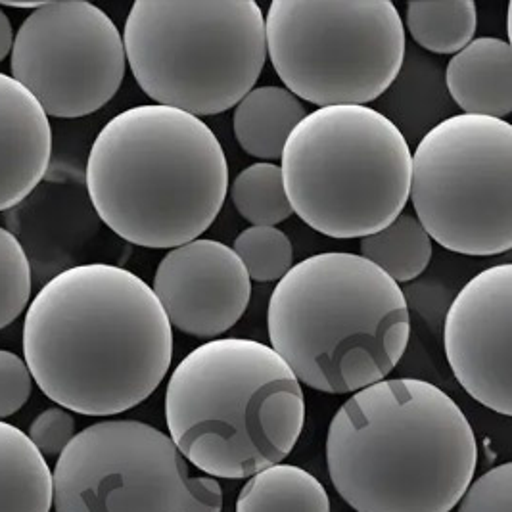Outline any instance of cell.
<instances>
[{"label":"cell","instance_id":"cell-2","mask_svg":"<svg viewBox=\"0 0 512 512\" xmlns=\"http://www.w3.org/2000/svg\"><path fill=\"white\" fill-rule=\"evenodd\" d=\"M478 465L463 409L419 378H392L355 392L326 434V466L357 512H449Z\"/></svg>","mask_w":512,"mask_h":512},{"label":"cell","instance_id":"cell-5","mask_svg":"<svg viewBox=\"0 0 512 512\" xmlns=\"http://www.w3.org/2000/svg\"><path fill=\"white\" fill-rule=\"evenodd\" d=\"M165 422L190 465L211 478H252L296 447L305 397L271 346L217 338L175 367L165 390Z\"/></svg>","mask_w":512,"mask_h":512},{"label":"cell","instance_id":"cell-22","mask_svg":"<svg viewBox=\"0 0 512 512\" xmlns=\"http://www.w3.org/2000/svg\"><path fill=\"white\" fill-rule=\"evenodd\" d=\"M233 252L250 280L279 282L294 267V248L277 227H250L236 236Z\"/></svg>","mask_w":512,"mask_h":512},{"label":"cell","instance_id":"cell-18","mask_svg":"<svg viewBox=\"0 0 512 512\" xmlns=\"http://www.w3.org/2000/svg\"><path fill=\"white\" fill-rule=\"evenodd\" d=\"M236 512H330V499L325 486L307 470L273 465L240 489Z\"/></svg>","mask_w":512,"mask_h":512},{"label":"cell","instance_id":"cell-13","mask_svg":"<svg viewBox=\"0 0 512 512\" xmlns=\"http://www.w3.org/2000/svg\"><path fill=\"white\" fill-rule=\"evenodd\" d=\"M152 290L171 328L194 338H217L246 313L252 280L233 248L196 238L163 256Z\"/></svg>","mask_w":512,"mask_h":512},{"label":"cell","instance_id":"cell-9","mask_svg":"<svg viewBox=\"0 0 512 512\" xmlns=\"http://www.w3.org/2000/svg\"><path fill=\"white\" fill-rule=\"evenodd\" d=\"M409 200L442 248L488 257L512 248V127L505 119L447 117L411 152Z\"/></svg>","mask_w":512,"mask_h":512},{"label":"cell","instance_id":"cell-6","mask_svg":"<svg viewBox=\"0 0 512 512\" xmlns=\"http://www.w3.org/2000/svg\"><path fill=\"white\" fill-rule=\"evenodd\" d=\"M292 211L330 238L386 229L409 200L411 148L390 117L367 106H326L303 117L282 148Z\"/></svg>","mask_w":512,"mask_h":512},{"label":"cell","instance_id":"cell-11","mask_svg":"<svg viewBox=\"0 0 512 512\" xmlns=\"http://www.w3.org/2000/svg\"><path fill=\"white\" fill-rule=\"evenodd\" d=\"M12 79L47 116H91L116 96L127 68L112 18L83 0L41 2L12 45Z\"/></svg>","mask_w":512,"mask_h":512},{"label":"cell","instance_id":"cell-23","mask_svg":"<svg viewBox=\"0 0 512 512\" xmlns=\"http://www.w3.org/2000/svg\"><path fill=\"white\" fill-rule=\"evenodd\" d=\"M31 265L20 240L0 227V330L12 325L29 305Z\"/></svg>","mask_w":512,"mask_h":512},{"label":"cell","instance_id":"cell-1","mask_svg":"<svg viewBox=\"0 0 512 512\" xmlns=\"http://www.w3.org/2000/svg\"><path fill=\"white\" fill-rule=\"evenodd\" d=\"M173 359V328L135 273L87 263L27 305L24 361L41 392L85 417L121 415L152 396Z\"/></svg>","mask_w":512,"mask_h":512},{"label":"cell","instance_id":"cell-27","mask_svg":"<svg viewBox=\"0 0 512 512\" xmlns=\"http://www.w3.org/2000/svg\"><path fill=\"white\" fill-rule=\"evenodd\" d=\"M12 45H14L12 24H10L8 16L0 10V62L12 52Z\"/></svg>","mask_w":512,"mask_h":512},{"label":"cell","instance_id":"cell-8","mask_svg":"<svg viewBox=\"0 0 512 512\" xmlns=\"http://www.w3.org/2000/svg\"><path fill=\"white\" fill-rule=\"evenodd\" d=\"M267 54L284 89L319 108L367 106L405 60V25L390 0H273Z\"/></svg>","mask_w":512,"mask_h":512},{"label":"cell","instance_id":"cell-21","mask_svg":"<svg viewBox=\"0 0 512 512\" xmlns=\"http://www.w3.org/2000/svg\"><path fill=\"white\" fill-rule=\"evenodd\" d=\"M231 198L252 227H277L294 213L277 163L257 162L242 169L231 185Z\"/></svg>","mask_w":512,"mask_h":512},{"label":"cell","instance_id":"cell-26","mask_svg":"<svg viewBox=\"0 0 512 512\" xmlns=\"http://www.w3.org/2000/svg\"><path fill=\"white\" fill-rule=\"evenodd\" d=\"M33 392V376L24 359L12 351L0 350V419L16 415Z\"/></svg>","mask_w":512,"mask_h":512},{"label":"cell","instance_id":"cell-14","mask_svg":"<svg viewBox=\"0 0 512 512\" xmlns=\"http://www.w3.org/2000/svg\"><path fill=\"white\" fill-rule=\"evenodd\" d=\"M52 129L41 104L0 73V211L24 202L47 175Z\"/></svg>","mask_w":512,"mask_h":512},{"label":"cell","instance_id":"cell-10","mask_svg":"<svg viewBox=\"0 0 512 512\" xmlns=\"http://www.w3.org/2000/svg\"><path fill=\"white\" fill-rule=\"evenodd\" d=\"M56 512H221L217 480L190 476L187 459L162 430L139 420L87 426L52 472Z\"/></svg>","mask_w":512,"mask_h":512},{"label":"cell","instance_id":"cell-16","mask_svg":"<svg viewBox=\"0 0 512 512\" xmlns=\"http://www.w3.org/2000/svg\"><path fill=\"white\" fill-rule=\"evenodd\" d=\"M305 116L302 100L284 87H254L234 106V137L246 154L273 163Z\"/></svg>","mask_w":512,"mask_h":512},{"label":"cell","instance_id":"cell-7","mask_svg":"<svg viewBox=\"0 0 512 512\" xmlns=\"http://www.w3.org/2000/svg\"><path fill=\"white\" fill-rule=\"evenodd\" d=\"M121 37L146 96L194 117L234 108L267 60L254 0H137Z\"/></svg>","mask_w":512,"mask_h":512},{"label":"cell","instance_id":"cell-25","mask_svg":"<svg viewBox=\"0 0 512 512\" xmlns=\"http://www.w3.org/2000/svg\"><path fill=\"white\" fill-rule=\"evenodd\" d=\"M27 438L43 457H60L75 438V419L68 409L50 407L31 422Z\"/></svg>","mask_w":512,"mask_h":512},{"label":"cell","instance_id":"cell-15","mask_svg":"<svg viewBox=\"0 0 512 512\" xmlns=\"http://www.w3.org/2000/svg\"><path fill=\"white\" fill-rule=\"evenodd\" d=\"M445 85L466 116L505 119L512 112L511 43L472 39L449 60Z\"/></svg>","mask_w":512,"mask_h":512},{"label":"cell","instance_id":"cell-4","mask_svg":"<svg viewBox=\"0 0 512 512\" xmlns=\"http://www.w3.org/2000/svg\"><path fill=\"white\" fill-rule=\"evenodd\" d=\"M271 348L305 386L355 394L403 359L411 319L403 290L365 257H305L277 282L267 309Z\"/></svg>","mask_w":512,"mask_h":512},{"label":"cell","instance_id":"cell-3","mask_svg":"<svg viewBox=\"0 0 512 512\" xmlns=\"http://www.w3.org/2000/svg\"><path fill=\"white\" fill-rule=\"evenodd\" d=\"M87 190L123 240L173 250L200 238L229 192L225 150L200 117L144 104L112 117L94 139Z\"/></svg>","mask_w":512,"mask_h":512},{"label":"cell","instance_id":"cell-24","mask_svg":"<svg viewBox=\"0 0 512 512\" xmlns=\"http://www.w3.org/2000/svg\"><path fill=\"white\" fill-rule=\"evenodd\" d=\"M459 512H512V465L503 463L466 489Z\"/></svg>","mask_w":512,"mask_h":512},{"label":"cell","instance_id":"cell-17","mask_svg":"<svg viewBox=\"0 0 512 512\" xmlns=\"http://www.w3.org/2000/svg\"><path fill=\"white\" fill-rule=\"evenodd\" d=\"M52 472L20 428L0 420V512H50Z\"/></svg>","mask_w":512,"mask_h":512},{"label":"cell","instance_id":"cell-19","mask_svg":"<svg viewBox=\"0 0 512 512\" xmlns=\"http://www.w3.org/2000/svg\"><path fill=\"white\" fill-rule=\"evenodd\" d=\"M361 257L396 284L419 279L432 259V238L417 217L401 213L382 231L361 238Z\"/></svg>","mask_w":512,"mask_h":512},{"label":"cell","instance_id":"cell-12","mask_svg":"<svg viewBox=\"0 0 512 512\" xmlns=\"http://www.w3.org/2000/svg\"><path fill=\"white\" fill-rule=\"evenodd\" d=\"M512 267L495 265L466 282L443 325L445 357L466 394L512 415Z\"/></svg>","mask_w":512,"mask_h":512},{"label":"cell","instance_id":"cell-20","mask_svg":"<svg viewBox=\"0 0 512 512\" xmlns=\"http://www.w3.org/2000/svg\"><path fill=\"white\" fill-rule=\"evenodd\" d=\"M476 4L472 0H413L405 24L415 43L434 54H457L474 39Z\"/></svg>","mask_w":512,"mask_h":512}]
</instances>
